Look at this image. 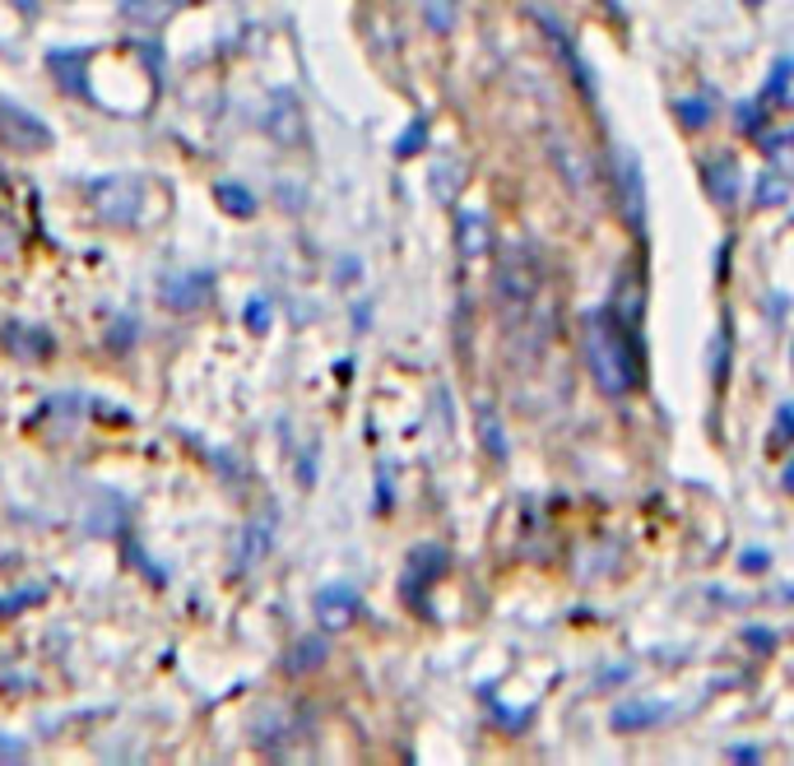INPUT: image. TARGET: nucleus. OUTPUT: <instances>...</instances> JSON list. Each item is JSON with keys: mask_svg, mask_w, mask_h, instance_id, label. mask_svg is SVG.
<instances>
[{"mask_svg": "<svg viewBox=\"0 0 794 766\" xmlns=\"http://www.w3.org/2000/svg\"><path fill=\"white\" fill-rule=\"evenodd\" d=\"M586 358L604 395H632L646 377L637 326H627L614 307L586 316Z\"/></svg>", "mask_w": 794, "mask_h": 766, "instance_id": "obj_1", "label": "nucleus"}, {"mask_svg": "<svg viewBox=\"0 0 794 766\" xmlns=\"http://www.w3.org/2000/svg\"><path fill=\"white\" fill-rule=\"evenodd\" d=\"M539 283H544V266H539V251L535 247H529V242H507V247H502L497 279H493L502 302H507L512 311H520V307L535 302Z\"/></svg>", "mask_w": 794, "mask_h": 766, "instance_id": "obj_2", "label": "nucleus"}, {"mask_svg": "<svg viewBox=\"0 0 794 766\" xmlns=\"http://www.w3.org/2000/svg\"><path fill=\"white\" fill-rule=\"evenodd\" d=\"M89 200H93V215H98L102 223L126 228V223L140 219L145 191H140L136 177H102V181H93V187H89Z\"/></svg>", "mask_w": 794, "mask_h": 766, "instance_id": "obj_3", "label": "nucleus"}, {"mask_svg": "<svg viewBox=\"0 0 794 766\" xmlns=\"http://www.w3.org/2000/svg\"><path fill=\"white\" fill-rule=\"evenodd\" d=\"M51 126L47 121H38L33 112H23V108H14V102H6L0 98V145L6 149H14V153H42V149H51Z\"/></svg>", "mask_w": 794, "mask_h": 766, "instance_id": "obj_4", "label": "nucleus"}, {"mask_svg": "<svg viewBox=\"0 0 794 766\" xmlns=\"http://www.w3.org/2000/svg\"><path fill=\"white\" fill-rule=\"evenodd\" d=\"M446 571V548L441 544H418L414 553H409V567H405V580H400V595L414 604H423V595L433 590V580Z\"/></svg>", "mask_w": 794, "mask_h": 766, "instance_id": "obj_5", "label": "nucleus"}, {"mask_svg": "<svg viewBox=\"0 0 794 766\" xmlns=\"http://www.w3.org/2000/svg\"><path fill=\"white\" fill-rule=\"evenodd\" d=\"M311 609H316L321 631H344L358 618V590L354 586H321L316 599H311Z\"/></svg>", "mask_w": 794, "mask_h": 766, "instance_id": "obj_6", "label": "nucleus"}, {"mask_svg": "<svg viewBox=\"0 0 794 766\" xmlns=\"http://www.w3.org/2000/svg\"><path fill=\"white\" fill-rule=\"evenodd\" d=\"M275 511H260V516H251L247 525H242V539H237V548H232V558H237V567H256L265 553L275 548Z\"/></svg>", "mask_w": 794, "mask_h": 766, "instance_id": "obj_7", "label": "nucleus"}, {"mask_svg": "<svg viewBox=\"0 0 794 766\" xmlns=\"http://www.w3.org/2000/svg\"><path fill=\"white\" fill-rule=\"evenodd\" d=\"M702 181H706V191L716 205H734L738 187H744V177H738V158L734 153H711L706 163H702Z\"/></svg>", "mask_w": 794, "mask_h": 766, "instance_id": "obj_8", "label": "nucleus"}, {"mask_svg": "<svg viewBox=\"0 0 794 766\" xmlns=\"http://www.w3.org/2000/svg\"><path fill=\"white\" fill-rule=\"evenodd\" d=\"M158 288H163V302H168V307L191 311V307H200L209 294H215V279L200 275V270H191V275H168Z\"/></svg>", "mask_w": 794, "mask_h": 766, "instance_id": "obj_9", "label": "nucleus"}, {"mask_svg": "<svg viewBox=\"0 0 794 766\" xmlns=\"http://www.w3.org/2000/svg\"><path fill=\"white\" fill-rule=\"evenodd\" d=\"M85 66H89V51H47V70L61 74V89L75 98H89Z\"/></svg>", "mask_w": 794, "mask_h": 766, "instance_id": "obj_10", "label": "nucleus"}, {"mask_svg": "<svg viewBox=\"0 0 794 766\" xmlns=\"http://www.w3.org/2000/svg\"><path fill=\"white\" fill-rule=\"evenodd\" d=\"M553 163H558V172H563V181L572 191H580V196L590 191V163H586V153H580L576 145L553 140Z\"/></svg>", "mask_w": 794, "mask_h": 766, "instance_id": "obj_11", "label": "nucleus"}, {"mask_svg": "<svg viewBox=\"0 0 794 766\" xmlns=\"http://www.w3.org/2000/svg\"><path fill=\"white\" fill-rule=\"evenodd\" d=\"M187 6H196V0H121V14L130 19V23H163V19H172L177 10H187Z\"/></svg>", "mask_w": 794, "mask_h": 766, "instance_id": "obj_12", "label": "nucleus"}, {"mask_svg": "<svg viewBox=\"0 0 794 766\" xmlns=\"http://www.w3.org/2000/svg\"><path fill=\"white\" fill-rule=\"evenodd\" d=\"M326 655H330L326 637H302V641H298L294 650L284 655V674L302 678V674H311V669H321V665H326Z\"/></svg>", "mask_w": 794, "mask_h": 766, "instance_id": "obj_13", "label": "nucleus"}, {"mask_svg": "<svg viewBox=\"0 0 794 766\" xmlns=\"http://www.w3.org/2000/svg\"><path fill=\"white\" fill-rule=\"evenodd\" d=\"M6 349H10V354H19V358H29V362H38V358H47V354H51V335H42V330H23V326H10V330H6Z\"/></svg>", "mask_w": 794, "mask_h": 766, "instance_id": "obj_14", "label": "nucleus"}, {"mask_svg": "<svg viewBox=\"0 0 794 766\" xmlns=\"http://www.w3.org/2000/svg\"><path fill=\"white\" fill-rule=\"evenodd\" d=\"M279 117L270 112V121H265V126H270V136L275 140H284V145H298L302 140V117H298V102H294V93H279Z\"/></svg>", "mask_w": 794, "mask_h": 766, "instance_id": "obj_15", "label": "nucleus"}, {"mask_svg": "<svg viewBox=\"0 0 794 766\" xmlns=\"http://www.w3.org/2000/svg\"><path fill=\"white\" fill-rule=\"evenodd\" d=\"M488 251V219L479 215V209H465L460 215V256L474 260Z\"/></svg>", "mask_w": 794, "mask_h": 766, "instance_id": "obj_16", "label": "nucleus"}, {"mask_svg": "<svg viewBox=\"0 0 794 766\" xmlns=\"http://www.w3.org/2000/svg\"><path fill=\"white\" fill-rule=\"evenodd\" d=\"M655 720H665V706H618L614 716H608V725H614L618 734H632V729H646Z\"/></svg>", "mask_w": 794, "mask_h": 766, "instance_id": "obj_17", "label": "nucleus"}, {"mask_svg": "<svg viewBox=\"0 0 794 766\" xmlns=\"http://www.w3.org/2000/svg\"><path fill=\"white\" fill-rule=\"evenodd\" d=\"M215 196H219V205L228 209V215H237V219H256V209H260L256 196L247 187H237V181H219Z\"/></svg>", "mask_w": 794, "mask_h": 766, "instance_id": "obj_18", "label": "nucleus"}, {"mask_svg": "<svg viewBox=\"0 0 794 766\" xmlns=\"http://www.w3.org/2000/svg\"><path fill=\"white\" fill-rule=\"evenodd\" d=\"M674 112H678V126H683V130H702V126L711 121V102H706V98H678Z\"/></svg>", "mask_w": 794, "mask_h": 766, "instance_id": "obj_19", "label": "nucleus"}, {"mask_svg": "<svg viewBox=\"0 0 794 766\" xmlns=\"http://www.w3.org/2000/svg\"><path fill=\"white\" fill-rule=\"evenodd\" d=\"M762 102H776V108H785V102H790V57H781L772 66V79H766Z\"/></svg>", "mask_w": 794, "mask_h": 766, "instance_id": "obj_20", "label": "nucleus"}, {"mask_svg": "<svg viewBox=\"0 0 794 766\" xmlns=\"http://www.w3.org/2000/svg\"><path fill=\"white\" fill-rule=\"evenodd\" d=\"M423 145H428V117H414L405 136L395 140V158H414Z\"/></svg>", "mask_w": 794, "mask_h": 766, "instance_id": "obj_21", "label": "nucleus"}, {"mask_svg": "<svg viewBox=\"0 0 794 766\" xmlns=\"http://www.w3.org/2000/svg\"><path fill=\"white\" fill-rule=\"evenodd\" d=\"M623 172H627V219L637 223V232H642V168L627 158Z\"/></svg>", "mask_w": 794, "mask_h": 766, "instance_id": "obj_22", "label": "nucleus"}, {"mask_svg": "<svg viewBox=\"0 0 794 766\" xmlns=\"http://www.w3.org/2000/svg\"><path fill=\"white\" fill-rule=\"evenodd\" d=\"M785 200H790L785 177L772 172V177H762V181H757V205H762V209H766V205H785Z\"/></svg>", "mask_w": 794, "mask_h": 766, "instance_id": "obj_23", "label": "nucleus"}, {"mask_svg": "<svg viewBox=\"0 0 794 766\" xmlns=\"http://www.w3.org/2000/svg\"><path fill=\"white\" fill-rule=\"evenodd\" d=\"M479 422H484V441H488V456H497V460H502V456H507V441H502V428H493V414H488V409L479 414Z\"/></svg>", "mask_w": 794, "mask_h": 766, "instance_id": "obj_24", "label": "nucleus"}, {"mask_svg": "<svg viewBox=\"0 0 794 766\" xmlns=\"http://www.w3.org/2000/svg\"><path fill=\"white\" fill-rule=\"evenodd\" d=\"M247 326H251L256 335H265V326H270V302H265V298H251V307H247Z\"/></svg>", "mask_w": 794, "mask_h": 766, "instance_id": "obj_25", "label": "nucleus"}, {"mask_svg": "<svg viewBox=\"0 0 794 766\" xmlns=\"http://www.w3.org/2000/svg\"><path fill=\"white\" fill-rule=\"evenodd\" d=\"M790 414H794L790 405H781V409H776V432H772V446H785V441H790Z\"/></svg>", "mask_w": 794, "mask_h": 766, "instance_id": "obj_26", "label": "nucleus"}, {"mask_svg": "<svg viewBox=\"0 0 794 766\" xmlns=\"http://www.w3.org/2000/svg\"><path fill=\"white\" fill-rule=\"evenodd\" d=\"M42 590H19V595H6V604H0V614H10V609H23V604H33Z\"/></svg>", "mask_w": 794, "mask_h": 766, "instance_id": "obj_27", "label": "nucleus"}, {"mask_svg": "<svg viewBox=\"0 0 794 766\" xmlns=\"http://www.w3.org/2000/svg\"><path fill=\"white\" fill-rule=\"evenodd\" d=\"M766 563H772V558H766L762 548H748V553H744V563H738V567H744V571H766Z\"/></svg>", "mask_w": 794, "mask_h": 766, "instance_id": "obj_28", "label": "nucleus"}, {"mask_svg": "<svg viewBox=\"0 0 794 766\" xmlns=\"http://www.w3.org/2000/svg\"><path fill=\"white\" fill-rule=\"evenodd\" d=\"M23 757V744H19V738H6V734H0V762H19Z\"/></svg>", "mask_w": 794, "mask_h": 766, "instance_id": "obj_29", "label": "nucleus"}, {"mask_svg": "<svg viewBox=\"0 0 794 766\" xmlns=\"http://www.w3.org/2000/svg\"><path fill=\"white\" fill-rule=\"evenodd\" d=\"M730 762H762V753H757L753 744H734V748H730Z\"/></svg>", "mask_w": 794, "mask_h": 766, "instance_id": "obj_30", "label": "nucleus"}, {"mask_svg": "<svg viewBox=\"0 0 794 766\" xmlns=\"http://www.w3.org/2000/svg\"><path fill=\"white\" fill-rule=\"evenodd\" d=\"M748 6H762V0H748Z\"/></svg>", "mask_w": 794, "mask_h": 766, "instance_id": "obj_31", "label": "nucleus"}]
</instances>
